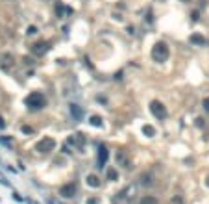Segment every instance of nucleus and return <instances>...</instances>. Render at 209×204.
<instances>
[{"label":"nucleus","mask_w":209,"mask_h":204,"mask_svg":"<svg viewBox=\"0 0 209 204\" xmlns=\"http://www.w3.org/2000/svg\"><path fill=\"white\" fill-rule=\"evenodd\" d=\"M169 56H170V48L165 41H157V43L152 46V60L154 61L163 63V61L169 60Z\"/></svg>","instance_id":"obj_1"},{"label":"nucleus","mask_w":209,"mask_h":204,"mask_svg":"<svg viewBox=\"0 0 209 204\" xmlns=\"http://www.w3.org/2000/svg\"><path fill=\"white\" fill-rule=\"evenodd\" d=\"M26 106L28 108H32V110H41V108H45V104H46V98L43 93H39V91H33V93H30L26 97Z\"/></svg>","instance_id":"obj_2"},{"label":"nucleus","mask_w":209,"mask_h":204,"mask_svg":"<svg viewBox=\"0 0 209 204\" xmlns=\"http://www.w3.org/2000/svg\"><path fill=\"white\" fill-rule=\"evenodd\" d=\"M35 150H37L39 154H50L52 150H55V139H52V137H43L41 141H37Z\"/></svg>","instance_id":"obj_3"},{"label":"nucleus","mask_w":209,"mask_h":204,"mask_svg":"<svg viewBox=\"0 0 209 204\" xmlns=\"http://www.w3.org/2000/svg\"><path fill=\"white\" fill-rule=\"evenodd\" d=\"M150 111H152V115H154L156 119H165L166 117V108L163 106V102H159V100H152L150 102Z\"/></svg>","instance_id":"obj_4"},{"label":"nucleus","mask_w":209,"mask_h":204,"mask_svg":"<svg viewBox=\"0 0 209 204\" xmlns=\"http://www.w3.org/2000/svg\"><path fill=\"white\" fill-rule=\"evenodd\" d=\"M50 48V43L48 41H37V43L32 45V54L33 56H45Z\"/></svg>","instance_id":"obj_5"},{"label":"nucleus","mask_w":209,"mask_h":204,"mask_svg":"<svg viewBox=\"0 0 209 204\" xmlns=\"http://www.w3.org/2000/svg\"><path fill=\"white\" fill-rule=\"evenodd\" d=\"M76 189H78V187H76L74 182H68V184L59 187V195L63 197V199H72V197L76 195Z\"/></svg>","instance_id":"obj_6"},{"label":"nucleus","mask_w":209,"mask_h":204,"mask_svg":"<svg viewBox=\"0 0 209 204\" xmlns=\"http://www.w3.org/2000/svg\"><path fill=\"white\" fill-rule=\"evenodd\" d=\"M68 145H74V149H81L83 145H85V136L83 134H72L71 137H68V141H67Z\"/></svg>","instance_id":"obj_7"},{"label":"nucleus","mask_w":209,"mask_h":204,"mask_svg":"<svg viewBox=\"0 0 209 204\" xmlns=\"http://www.w3.org/2000/svg\"><path fill=\"white\" fill-rule=\"evenodd\" d=\"M107 158H109V150L106 145H100L98 147V167L104 169V165L107 163Z\"/></svg>","instance_id":"obj_8"},{"label":"nucleus","mask_w":209,"mask_h":204,"mask_svg":"<svg viewBox=\"0 0 209 204\" xmlns=\"http://www.w3.org/2000/svg\"><path fill=\"white\" fill-rule=\"evenodd\" d=\"M13 65H15V58H13L11 54H4L2 58H0V69H4V71H9Z\"/></svg>","instance_id":"obj_9"},{"label":"nucleus","mask_w":209,"mask_h":204,"mask_svg":"<svg viewBox=\"0 0 209 204\" xmlns=\"http://www.w3.org/2000/svg\"><path fill=\"white\" fill-rule=\"evenodd\" d=\"M117 163L122 165V167H130V158H128V152L124 149H120L117 152Z\"/></svg>","instance_id":"obj_10"},{"label":"nucleus","mask_w":209,"mask_h":204,"mask_svg":"<svg viewBox=\"0 0 209 204\" xmlns=\"http://www.w3.org/2000/svg\"><path fill=\"white\" fill-rule=\"evenodd\" d=\"M189 41L192 45H198V46H205L207 45V39L202 36V33H192V36L189 37Z\"/></svg>","instance_id":"obj_11"},{"label":"nucleus","mask_w":209,"mask_h":204,"mask_svg":"<svg viewBox=\"0 0 209 204\" xmlns=\"http://www.w3.org/2000/svg\"><path fill=\"white\" fill-rule=\"evenodd\" d=\"M85 184L89 187H100V178L96 174H87L85 176Z\"/></svg>","instance_id":"obj_12"},{"label":"nucleus","mask_w":209,"mask_h":204,"mask_svg":"<svg viewBox=\"0 0 209 204\" xmlns=\"http://www.w3.org/2000/svg\"><path fill=\"white\" fill-rule=\"evenodd\" d=\"M106 176H107V180H111V182L118 180V173H117V169H115V167H107V171H106Z\"/></svg>","instance_id":"obj_13"},{"label":"nucleus","mask_w":209,"mask_h":204,"mask_svg":"<svg viewBox=\"0 0 209 204\" xmlns=\"http://www.w3.org/2000/svg\"><path fill=\"white\" fill-rule=\"evenodd\" d=\"M139 204H159V200L156 199L154 195H144L141 200H139Z\"/></svg>","instance_id":"obj_14"},{"label":"nucleus","mask_w":209,"mask_h":204,"mask_svg":"<svg viewBox=\"0 0 209 204\" xmlns=\"http://www.w3.org/2000/svg\"><path fill=\"white\" fill-rule=\"evenodd\" d=\"M63 11L72 13V9H71V8H65L63 2H58V4H55V13H58V17H63Z\"/></svg>","instance_id":"obj_15"},{"label":"nucleus","mask_w":209,"mask_h":204,"mask_svg":"<svg viewBox=\"0 0 209 204\" xmlns=\"http://www.w3.org/2000/svg\"><path fill=\"white\" fill-rule=\"evenodd\" d=\"M143 134H144V136H148V137H154L156 136V128L152 124H144L143 126Z\"/></svg>","instance_id":"obj_16"},{"label":"nucleus","mask_w":209,"mask_h":204,"mask_svg":"<svg viewBox=\"0 0 209 204\" xmlns=\"http://www.w3.org/2000/svg\"><path fill=\"white\" fill-rule=\"evenodd\" d=\"M89 124H93V126H96V128H100V126L104 124V123H102V117H98V115H91V117H89Z\"/></svg>","instance_id":"obj_17"},{"label":"nucleus","mask_w":209,"mask_h":204,"mask_svg":"<svg viewBox=\"0 0 209 204\" xmlns=\"http://www.w3.org/2000/svg\"><path fill=\"white\" fill-rule=\"evenodd\" d=\"M71 113H72V117L76 119V121H80V119H81V110H80V106H76V104L71 106Z\"/></svg>","instance_id":"obj_18"},{"label":"nucleus","mask_w":209,"mask_h":204,"mask_svg":"<svg viewBox=\"0 0 209 204\" xmlns=\"http://www.w3.org/2000/svg\"><path fill=\"white\" fill-rule=\"evenodd\" d=\"M26 33H28V36H33V33H37V28H35V26H28Z\"/></svg>","instance_id":"obj_19"},{"label":"nucleus","mask_w":209,"mask_h":204,"mask_svg":"<svg viewBox=\"0 0 209 204\" xmlns=\"http://www.w3.org/2000/svg\"><path fill=\"white\" fill-rule=\"evenodd\" d=\"M22 132L24 134H33V128H32V126H28V124H24L22 126Z\"/></svg>","instance_id":"obj_20"},{"label":"nucleus","mask_w":209,"mask_h":204,"mask_svg":"<svg viewBox=\"0 0 209 204\" xmlns=\"http://www.w3.org/2000/svg\"><path fill=\"white\" fill-rule=\"evenodd\" d=\"M191 19H192V20H198V19H200V11H198V9L192 11V13H191Z\"/></svg>","instance_id":"obj_21"},{"label":"nucleus","mask_w":209,"mask_h":204,"mask_svg":"<svg viewBox=\"0 0 209 204\" xmlns=\"http://www.w3.org/2000/svg\"><path fill=\"white\" fill-rule=\"evenodd\" d=\"M87 204H100V200L96 197H91V199H87Z\"/></svg>","instance_id":"obj_22"},{"label":"nucleus","mask_w":209,"mask_h":204,"mask_svg":"<svg viewBox=\"0 0 209 204\" xmlns=\"http://www.w3.org/2000/svg\"><path fill=\"white\" fill-rule=\"evenodd\" d=\"M196 126H200V128L204 126V119H202V117H198V119H196Z\"/></svg>","instance_id":"obj_23"},{"label":"nucleus","mask_w":209,"mask_h":204,"mask_svg":"<svg viewBox=\"0 0 209 204\" xmlns=\"http://www.w3.org/2000/svg\"><path fill=\"white\" fill-rule=\"evenodd\" d=\"M204 108L209 111V97H207V98H204Z\"/></svg>","instance_id":"obj_24"},{"label":"nucleus","mask_w":209,"mask_h":204,"mask_svg":"<svg viewBox=\"0 0 209 204\" xmlns=\"http://www.w3.org/2000/svg\"><path fill=\"white\" fill-rule=\"evenodd\" d=\"M2 128H6V123H4V119L0 117V130H2Z\"/></svg>","instance_id":"obj_25"},{"label":"nucleus","mask_w":209,"mask_h":204,"mask_svg":"<svg viewBox=\"0 0 209 204\" xmlns=\"http://www.w3.org/2000/svg\"><path fill=\"white\" fill-rule=\"evenodd\" d=\"M205 186L209 187V174H207V176H205Z\"/></svg>","instance_id":"obj_26"},{"label":"nucleus","mask_w":209,"mask_h":204,"mask_svg":"<svg viewBox=\"0 0 209 204\" xmlns=\"http://www.w3.org/2000/svg\"><path fill=\"white\" fill-rule=\"evenodd\" d=\"M182 2H192V0H182Z\"/></svg>","instance_id":"obj_27"}]
</instances>
